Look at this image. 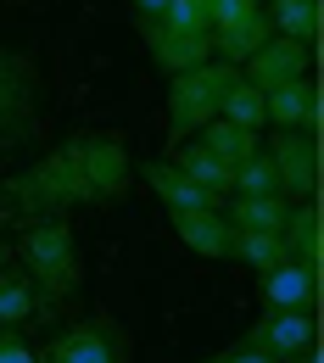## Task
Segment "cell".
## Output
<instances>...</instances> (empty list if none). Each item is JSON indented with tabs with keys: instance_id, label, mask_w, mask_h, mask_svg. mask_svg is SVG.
I'll return each mask as SVG.
<instances>
[{
	"instance_id": "44dd1931",
	"label": "cell",
	"mask_w": 324,
	"mask_h": 363,
	"mask_svg": "<svg viewBox=\"0 0 324 363\" xmlns=\"http://www.w3.org/2000/svg\"><path fill=\"white\" fill-rule=\"evenodd\" d=\"M201 145L218 157V162H230V168H240L246 157H257L263 151V135H252V129H235V123H224V118H213L207 129H201Z\"/></svg>"
},
{
	"instance_id": "8fae6325",
	"label": "cell",
	"mask_w": 324,
	"mask_h": 363,
	"mask_svg": "<svg viewBox=\"0 0 324 363\" xmlns=\"http://www.w3.org/2000/svg\"><path fill=\"white\" fill-rule=\"evenodd\" d=\"M274 40V28H269V11L263 6H252V11H240L235 23H224V28H213V62H224V67H246L257 50Z\"/></svg>"
},
{
	"instance_id": "4dcf8cb0",
	"label": "cell",
	"mask_w": 324,
	"mask_h": 363,
	"mask_svg": "<svg viewBox=\"0 0 324 363\" xmlns=\"http://www.w3.org/2000/svg\"><path fill=\"white\" fill-rule=\"evenodd\" d=\"M252 6H269V0H252Z\"/></svg>"
},
{
	"instance_id": "cb8c5ba5",
	"label": "cell",
	"mask_w": 324,
	"mask_h": 363,
	"mask_svg": "<svg viewBox=\"0 0 324 363\" xmlns=\"http://www.w3.org/2000/svg\"><path fill=\"white\" fill-rule=\"evenodd\" d=\"M230 196H279V179H274V162H269V151H257V157H246V162L235 168Z\"/></svg>"
},
{
	"instance_id": "484cf974",
	"label": "cell",
	"mask_w": 324,
	"mask_h": 363,
	"mask_svg": "<svg viewBox=\"0 0 324 363\" xmlns=\"http://www.w3.org/2000/svg\"><path fill=\"white\" fill-rule=\"evenodd\" d=\"M0 363H40L34 347H23L17 341V330H0Z\"/></svg>"
},
{
	"instance_id": "9c48e42d",
	"label": "cell",
	"mask_w": 324,
	"mask_h": 363,
	"mask_svg": "<svg viewBox=\"0 0 324 363\" xmlns=\"http://www.w3.org/2000/svg\"><path fill=\"white\" fill-rule=\"evenodd\" d=\"M263 123L274 135H313L319 140V84L313 79H291L279 90L263 95Z\"/></svg>"
},
{
	"instance_id": "83f0119b",
	"label": "cell",
	"mask_w": 324,
	"mask_h": 363,
	"mask_svg": "<svg viewBox=\"0 0 324 363\" xmlns=\"http://www.w3.org/2000/svg\"><path fill=\"white\" fill-rule=\"evenodd\" d=\"M129 6H135V23H140V28H145V23H157V17L168 11V0H129Z\"/></svg>"
},
{
	"instance_id": "ac0fdd59",
	"label": "cell",
	"mask_w": 324,
	"mask_h": 363,
	"mask_svg": "<svg viewBox=\"0 0 324 363\" xmlns=\"http://www.w3.org/2000/svg\"><path fill=\"white\" fill-rule=\"evenodd\" d=\"M319 229H324V218H319V201H296L291 207V218H285V252H291V263H308V269H319Z\"/></svg>"
},
{
	"instance_id": "7a4b0ae2",
	"label": "cell",
	"mask_w": 324,
	"mask_h": 363,
	"mask_svg": "<svg viewBox=\"0 0 324 363\" xmlns=\"http://www.w3.org/2000/svg\"><path fill=\"white\" fill-rule=\"evenodd\" d=\"M23 274L34 285V302L40 308H62L67 296H79V279H84V257H79V235L67 218H34L23 235Z\"/></svg>"
},
{
	"instance_id": "7c38bea8",
	"label": "cell",
	"mask_w": 324,
	"mask_h": 363,
	"mask_svg": "<svg viewBox=\"0 0 324 363\" xmlns=\"http://www.w3.org/2000/svg\"><path fill=\"white\" fill-rule=\"evenodd\" d=\"M140 179L151 184V196L168 207V213H201V207H224V196H213V190H201V184L179 174L168 157H157V162H145L140 168Z\"/></svg>"
},
{
	"instance_id": "5bb4252c",
	"label": "cell",
	"mask_w": 324,
	"mask_h": 363,
	"mask_svg": "<svg viewBox=\"0 0 324 363\" xmlns=\"http://www.w3.org/2000/svg\"><path fill=\"white\" fill-rule=\"evenodd\" d=\"M257 279H263V308H291V313L319 308V269H308V263H279Z\"/></svg>"
},
{
	"instance_id": "ffe728a7",
	"label": "cell",
	"mask_w": 324,
	"mask_h": 363,
	"mask_svg": "<svg viewBox=\"0 0 324 363\" xmlns=\"http://www.w3.org/2000/svg\"><path fill=\"white\" fill-rule=\"evenodd\" d=\"M269 28L279 40H296V45H313L319 40V0H269Z\"/></svg>"
},
{
	"instance_id": "f546056e",
	"label": "cell",
	"mask_w": 324,
	"mask_h": 363,
	"mask_svg": "<svg viewBox=\"0 0 324 363\" xmlns=\"http://www.w3.org/2000/svg\"><path fill=\"white\" fill-rule=\"evenodd\" d=\"M6 263H11V252H6V246H0V269H6Z\"/></svg>"
},
{
	"instance_id": "6da1fadb",
	"label": "cell",
	"mask_w": 324,
	"mask_h": 363,
	"mask_svg": "<svg viewBox=\"0 0 324 363\" xmlns=\"http://www.w3.org/2000/svg\"><path fill=\"white\" fill-rule=\"evenodd\" d=\"M6 190H11V201H17L28 218H67L73 207H95L79 135H67L56 151H45L34 168H23Z\"/></svg>"
},
{
	"instance_id": "2e32d148",
	"label": "cell",
	"mask_w": 324,
	"mask_h": 363,
	"mask_svg": "<svg viewBox=\"0 0 324 363\" xmlns=\"http://www.w3.org/2000/svg\"><path fill=\"white\" fill-rule=\"evenodd\" d=\"M230 257H235V263H246L252 274H269V269H279V263H291L279 229H235Z\"/></svg>"
},
{
	"instance_id": "7402d4cb",
	"label": "cell",
	"mask_w": 324,
	"mask_h": 363,
	"mask_svg": "<svg viewBox=\"0 0 324 363\" xmlns=\"http://www.w3.org/2000/svg\"><path fill=\"white\" fill-rule=\"evenodd\" d=\"M34 313H40V302H34L28 274L0 269V330H17V324H28Z\"/></svg>"
},
{
	"instance_id": "f1b7e54d",
	"label": "cell",
	"mask_w": 324,
	"mask_h": 363,
	"mask_svg": "<svg viewBox=\"0 0 324 363\" xmlns=\"http://www.w3.org/2000/svg\"><path fill=\"white\" fill-rule=\"evenodd\" d=\"M285 363H319V347H313V352H302V358H285Z\"/></svg>"
},
{
	"instance_id": "d4e9b609",
	"label": "cell",
	"mask_w": 324,
	"mask_h": 363,
	"mask_svg": "<svg viewBox=\"0 0 324 363\" xmlns=\"http://www.w3.org/2000/svg\"><path fill=\"white\" fill-rule=\"evenodd\" d=\"M162 28H174V34H213L207 28V6L201 0H168V11L157 17Z\"/></svg>"
},
{
	"instance_id": "277c9868",
	"label": "cell",
	"mask_w": 324,
	"mask_h": 363,
	"mask_svg": "<svg viewBox=\"0 0 324 363\" xmlns=\"http://www.w3.org/2000/svg\"><path fill=\"white\" fill-rule=\"evenodd\" d=\"M40 129V67L28 50L0 45V140H28Z\"/></svg>"
},
{
	"instance_id": "603a6c76",
	"label": "cell",
	"mask_w": 324,
	"mask_h": 363,
	"mask_svg": "<svg viewBox=\"0 0 324 363\" xmlns=\"http://www.w3.org/2000/svg\"><path fill=\"white\" fill-rule=\"evenodd\" d=\"M218 118L224 123H235V129H252V135H263L269 123H263V90H252L240 73H235L230 95H224V106H218Z\"/></svg>"
},
{
	"instance_id": "e0dca14e",
	"label": "cell",
	"mask_w": 324,
	"mask_h": 363,
	"mask_svg": "<svg viewBox=\"0 0 324 363\" xmlns=\"http://www.w3.org/2000/svg\"><path fill=\"white\" fill-rule=\"evenodd\" d=\"M179 174H190V179L201 184V190H213V196H230V179H235V168L230 162H218L201 140H185V145H174V157H168Z\"/></svg>"
},
{
	"instance_id": "d6986e66",
	"label": "cell",
	"mask_w": 324,
	"mask_h": 363,
	"mask_svg": "<svg viewBox=\"0 0 324 363\" xmlns=\"http://www.w3.org/2000/svg\"><path fill=\"white\" fill-rule=\"evenodd\" d=\"M224 218L230 229H285L291 201L285 196H224Z\"/></svg>"
},
{
	"instance_id": "30bf717a",
	"label": "cell",
	"mask_w": 324,
	"mask_h": 363,
	"mask_svg": "<svg viewBox=\"0 0 324 363\" xmlns=\"http://www.w3.org/2000/svg\"><path fill=\"white\" fill-rule=\"evenodd\" d=\"M240 79L252 84V90H279V84H291V79H313V45H296V40H269V45L257 50L246 67H240Z\"/></svg>"
},
{
	"instance_id": "5b68a950",
	"label": "cell",
	"mask_w": 324,
	"mask_h": 363,
	"mask_svg": "<svg viewBox=\"0 0 324 363\" xmlns=\"http://www.w3.org/2000/svg\"><path fill=\"white\" fill-rule=\"evenodd\" d=\"M40 363H129V335L118 318L95 313L84 324H67L62 335H50Z\"/></svg>"
},
{
	"instance_id": "3957f363",
	"label": "cell",
	"mask_w": 324,
	"mask_h": 363,
	"mask_svg": "<svg viewBox=\"0 0 324 363\" xmlns=\"http://www.w3.org/2000/svg\"><path fill=\"white\" fill-rule=\"evenodd\" d=\"M235 84V67L224 62H201L190 73H174L168 79V145H185L196 140L224 106V95Z\"/></svg>"
},
{
	"instance_id": "52a82bcc",
	"label": "cell",
	"mask_w": 324,
	"mask_h": 363,
	"mask_svg": "<svg viewBox=\"0 0 324 363\" xmlns=\"http://www.w3.org/2000/svg\"><path fill=\"white\" fill-rule=\"evenodd\" d=\"M269 162H274L279 196L296 207V201H319V140L313 135H274L263 140Z\"/></svg>"
},
{
	"instance_id": "4fadbf2b",
	"label": "cell",
	"mask_w": 324,
	"mask_h": 363,
	"mask_svg": "<svg viewBox=\"0 0 324 363\" xmlns=\"http://www.w3.org/2000/svg\"><path fill=\"white\" fill-rule=\"evenodd\" d=\"M140 34H145L151 62H157L168 79H174V73H190V67H201V62H213V34H174V28H162V23H145Z\"/></svg>"
},
{
	"instance_id": "8992f818",
	"label": "cell",
	"mask_w": 324,
	"mask_h": 363,
	"mask_svg": "<svg viewBox=\"0 0 324 363\" xmlns=\"http://www.w3.org/2000/svg\"><path fill=\"white\" fill-rule=\"evenodd\" d=\"M79 151H84V174H90L95 207H118V201L135 190L129 145H123L118 135H101V129H79Z\"/></svg>"
},
{
	"instance_id": "ba28073f",
	"label": "cell",
	"mask_w": 324,
	"mask_h": 363,
	"mask_svg": "<svg viewBox=\"0 0 324 363\" xmlns=\"http://www.w3.org/2000/svg\"><path fill=\"white\" fill-rule=\"evenodd\" d=\"M240 341L257 347V352H269L274 363H285V358H302V352L319 347V318L291 313V308H263V318H252V330Z\"/></svg>"
},
{
	"instance_id": "4316f807",
	"label": "cell",
	"mask_w": 324,
	"mask_h": 363,
	"mask_svg": "<svg viewBox=\"0 0 324 363\" xmlns=\"http://www.w3.org/2000/svg\"><path fill=\"white\" fill-rule=\"evenodd\" d=\"M207 363H274V358L257 352V347H246V341H235V347H224V352H213Z\"/></svg>"
},
{
	"instance_id": "9a60e30c",
	"label": "cell",
	"mask_w": 324,
	"mask_h": 363,
	"mask_svg": "<svg viewBox=\"0 0 324 363\" xmlns=\"http://www.w3.org/2000/svg\"><path fill=\"white\" fill-rule=\"evenodd\" d=\"M168 218H174V235L185 240L196 257H207V263H224V257H230L235 229H230V218H224V207H201V213H168Z\"/></svg>"
}]
</instances>
